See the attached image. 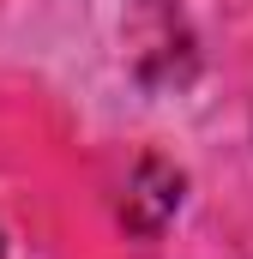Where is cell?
Instances as JSON below:
<instances>
[{"instance_id": "obj_1", "label": "cell", "mask_w": 253, "mask_h": 259, "mask_svg": "<svg viewBox=\"0 0 253 259\" xmlns=\"http://www.w3.org/2000/svg\"><path fill=\"white\" fill-rule=\"evenodd\" d=\"M175 205H181V169H169V163H157V157H145L139 169H133V181H126V229H139V235H157L169 217H175Z\"/></svg>"}, {"instance_id": "obj_2", "label": "cell", "mask_w": 253, "mask_h": 259, "mask_svg": "<svg viewBox=\"0 0 253 259\" xmlns=\"http://www.w3.org/2000/svg\"><path fill=\"white\" fill-rule=\"evenodd\" d=\"M0 247H6V235H0Z\"/></svg>"}]
</instances>
